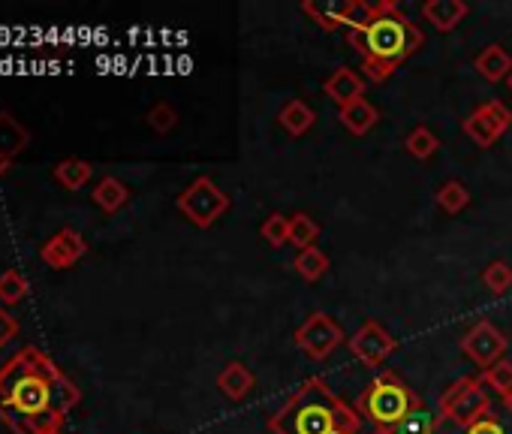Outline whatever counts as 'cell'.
<instances>
[{"label": "cell", "instance_id": "20", "mask_svg": "<svg viewBox=\"0 0 512 434\" xmlns=\"http://www.w3.org/2000/svg\"><path fill=\"white\" fill-rule=\"evenodd\" d=\"M314 121H317L314 109H311L308 103H302V100H290V103L281 109V115H278V124H281L290 136H305V133L314 127Z\"/></svg>", "mask_w": 512, "mask_h": 434}, {"label": "cell", "instance_id": "23", "mask_svg": "<svg viewBox=\"0 0 512 434\" xmlns=\"http://www.w3.org/2000/svg\"><path fill=\"white\" fill-rule=\"evenodd\" d=\"M344 7H347V4H314V0L302 4L305 16H311L323 31H338V28H344Z\"/></svg>", "mask_w": 512, "mask_h": 434}, {"label": "cell", "instance_id": "8", "mask_svg": "<svg viewBox=\"0 0 512 434\" xmlns=\"http://www.w3.org/2000/svg\"><path fill=\"white\" fill-rule=\"evenodd\" d=\"M506 347H509L506 335H503L491 320L473 323V326L464 332V338H461V353H464L470 362H476L482 371L491 368L494 362H500L503 353H506Z\"/></svg>", "mask_w": 512, "mask_h": 434}, {"label": "cell", "instance_id": "38", "mask_svg": "<svg viewBox=\"0 0 512 434\" xmlns=\"http://www.w3.org/2000/svg\"><path fill=\"white\" fill-rule=\"evenodd\" d=\"M7 169H10V163H0V175H4Z\"/></svg>", "mask_w": 512, "mask_h": 434}, {"label": "cell", "instance_id": "14", "mask_svg": "<svg viewBox=\"0 0 512 434\" xmlns=\"http://www.w3.org/2000/svg\"><path fill=\"white\" fill-rule=\"evenodd\" d=\"M31 145V130L10 112H0V163H13Z\"/></svg>", "mask_w": 512, "mask_h": 434}, {"label": "cell", "instance_id": "9", "mask_svg": "<svg viewBox=\"0 0 512 434\" xmlns=\"http://www.w3.org/2000/svg\"><path fill=\"white\" fill-rule=\"evenodd\" d=\"M509 127H512V112L500 100H488L464 118V133L479 148H491Z\"/></svg>", "mask_w": 512, "mask_h": 434}, {"label": "cell", "instance_id": "18", "mask_svg": "<svg viewBox=\"0 0 512 434\" xmlns=\"http://www.w3.org/2000/svg\"><path fill=\"white\" fill-rule=\"evenodd\" d=\"M91 199H94L106 214H115V211H121V208L127 205L130 190H127V184H124V181H118L115 175H106V178H100V181H97V187H94Z\"/></svg>", "mask_w": 512, "mask_h": 434}, {"label": "cell", "instance_id": "29", "mask_svg": "<svg viewBox=\"0 0 512 434\" xmlns=\"http://www.w3.org/2000/svg\"><path fill=\"white\" fill-rule=\"evenodd\" d=\"M491 392H497L500 398H506L509 392H512V362L509 359H500V362H494L491 368H485L482 371V377H479Z\"/></svg>", "mask_w": 512, "mask_h": 434}, {"label": "cell", "instance_id": "25", "mask_svg": "<svg viewBox=\"0 0 512 434\" xmlns=\"http://www.w3.org/2000/svg\"><path fill=\"white\" fill-rule=\"evenodd\" d=\"M404 148H407V154H410L413 160H431V157L437 154L440 142H437V136H434L428 127H416V130L407 133Z\"/></svg>", "mask_w": 512, "mask_h": 434}, {"label": "cell", "instance_id": "26", "mask_svg": "<svg viewBox=\"0 0 512 434\" xmlns=\"http://www.w3.org/2000/svg\"><path fill=\"white\" fill-rule=\"evenodd\" d=\"M437 205L446 211V214H461L467 205H470V190L461 184V181H446L437 193H434Z\"/></svg>", "mask_w": 512, "mask_h": 434}, {"label": "cell", "instance_id": "5", "mask_svg": "<svg viewBox=\"0 0 512 434\" xmlns=\"http://www.w3.org/2000/svg\"><path fill=\"white\" fill-rule=\"evenodd\" d=\"M437 410L446 422L458 428H470L473 422L491 413V395L485 392V383L479 377H461L443 392Z\"/></svg>", "mask_w": 512, "mask_h": 434}, {"label": "cell", "instance_id": "27", "mask_svg": "<svg viewBox=\"0 0 512 434\" xmlns=\"http://www.w3.org/2000/svg\"><path fill=\"white\" fill-rule=\"evenodd\" d=\"M377 16V4H365V0H350L344 7V28H350V34H365L368 25Z\"/></svg>", "mask_w": 512, "mask_h": 434}, {"label": "cell", "instance_id": "34", "mask_svg": "<svg viewBox=\"0 0 512 434\" xmlns=\"http://www.w3.org/2000/svg\"><path fill=\"white\" fill-rule=\"evenodd\" d=\"M19 320L10 314V311H4V308H0V347H10L16 338H19Z\"/></svg>", "mask_w": 512, "mask_h": 434}, {"label": "cell", "instance_id": "6", "mask_svg": "<svg viewBox=\"0 0 512 434\" xmlns=\"http://www.w3.org/2000/svg\"><path fill=\"white\" fill-rule=\"evenodd\" d=\"M175 205L196 230H211L229 211L232 202H229V193H223L208 175H199L193 184H187V190L178 196Z\"/></svg>", "mask_w": 512, "mask_h": 434}, {"label": "cell", "instance_id": "7", "mask_svg": "<svg viewBox=\"0 0 512 434\" xmlns=\"http://www.w3.org/2000/svg\"><path fill=\"white\" fill-rule=\"evenodd\" d=\"M344 338H347L344 329H341L329 314H323V311L311 314V317L296 329V335H293L296 347L305 350L311 359H326V356H332V353L344 344Z\"/></svg>", "mask_w": 512, "mask_h": 434}, {"label": "cell", "instance_id": "3", "mask_svg": "<svg viewBox=\"0 0 512 434\" xmlns=\"http://www.w3.org/2000/svg\"><path fill=\"white\" fill-rule=\"evenodd\" d=\"M425 43L422 31L392 4V0H383L377 4V16L365 31V58H380L386 64L401 67L413 52H419Z\"/></svg>", "mask_w": 512, "mask_h": 434}, {"label": "cell", "instance_id": "37", "mask_svg": "<svg viewBox=\"0 0 512 434\" xmlns=\"http://www.w3.org/2000/svg\"><path fill=\"white\" fill-rule=\"evenodd\" d=\"M503 407H506V410H509V413H512V392H509V395H506V398H503Z\"/></svg>", "mask_w": 512, "mask_h": 434}, {"label": "cell", "instance_id": "22", "mask_svg": "<svg viewBox=\"0 0 512 434\" xmlns=\"http://www.w3.org/2000/svg\"><path fill=\"white\" fill-rule=\"evenodd\" d=\"M440 410L434 413L431 407H425V404H419L398 428H395V434H437V428H440Z\"/></svg>", "mask_w": 512, "mask_h": 434}, {"label": "cell", "instance_id": "33", "mask_svg": "<svg viewBox=\"0 0 512 434\" xmlns=\"http://www.w3.org/2000/svg\"><path fill=\"white\" fill-rule=\"evenodd\" d=\"M395 70H398L395 64H386V61H380V58H362V73H365V82H374V85H380V82H386V79H389Z\"/></svg>", "mask_w": 512, "mask_h": 434}, {"label": "cell", "instance_id": "24", "mask_svg": "<svg viewBox=\"0 0 512 434\" xmlns=\"http://www.w3.org/2000/svg\"><path fill=\"white\" fill-rule=\"evenodd\" d=\"M296 272L305 278V281H320V278H326V272H329V257L320 251V248H308V251H299V257H296Z\"/></svg>", "mask_w": 512, "mask_h": 434}, {"label": "cell", "instance_id": "13", "mask_svg": "<svg viewBox=\"0 0 512 434\" xmlns=\"http://www.w3.org/2000/svg\"><path fill=\"white\" fill-rule=\"evenodd\" d=\"M470 7L464 4V0H428V4L422 7V16L428 25H434L440 34H452L464 19H467Z\"/></svg>", "mask_w": 512, "mask_h": 434}, {"label": "cell", "instance_id": "36", "mask_svg": "<svg viewBox=\"0 0 512 434\" xmlns=\"http://www.w3.org/2000/svg\"><path fill=\"white\" fill-rule=\"evenodd\" d=\"M371 434H395V428H383V425H377V428H374Z\"/></svg>", "mask_w": 512, "mask_h": 434}, {"label": "cell", "instance_id": "31", "mask_svg": "<svg viewBox=\"0 0 512 434\" xmlns=\"http://www.w3.org/2000/svg\"><path fill=\"white\" fill-rule=\"evenodd\" d=\"M482 284H485V290H491V293H509L512 290V266L509 263H503V260H494V263H488L485 266V272H482Z\"/></svg>", "mask_w": 512, "mask_h": 434}, {"label": "cell", "instance_id": "4", "mask_svg": "<svg viewBox=\"0 0 512 434\" xmlns=\"http://www.w3.org/2000/svg\"><path fill=\"white\" fill-rule=\"evenodd\" d=\"M419 404V395L395 371H380L359 395L356 410L359 416H368L383 428H398Z\"/></svg>", "mask_w": 512, "mask_h": 434}, {"label": "cell", "instance_id": "30", "mask_svg": "<svg viewBox=\"0 0 512 434\" xmlns=\"http://www.w3.org/2000/svg\"><path fill=\"white\" fill-rule=\"evenodd\" d=\"M260 236H263L272 248H284V245H290V217H287V214H281V211L269 214L266 221H263V227H260Z\"/></svg>", "mask_w": 512, "mask_h": 434}, {"label": "cell", "instance_id": "11", "mask_svg": "<svg viewBox=\"0 0 512 434\" xmlns=\"http://www.w3.org/2000/svg\"><path fill=\"white\" fill-rule=\"evenodd\" d=\"M88 254V242L79 230H61L55 233L43 248H40V257L46 266L52 269H73L82 257Z\"/></svg>", "mask_w": 512, "mask_h": 434}, {"label": "cell", "instance_id": "40", "mask_svg": "<svg viewBox=\"0 0 512 434\" xmlns=\"http://www.w3.org/2000/svg\"><path fill=\"white\" fill-rule=\"evenodd\" d=\"M55 434H64V431H55Z\"/></svg>", "mask_w": 512, "mask_h": 434}, {"label": "cell", "instance_id": "21", "mask_svg": "<svg viewBox=\"0 0 512 434\" xmlns=\"http://www.w3.org/2000/svg\"><path fill=\"white\" fill-rule=\"evenodd\" d=\"M317 239H320V224L314 221L311 214L299 211L290 217V245L299 248V251H308V248H317Z\"/></svg>", "mask_w": 512, "mask_h": 434}, {"label": "cell", "instance_id": "15", "mask_svg": "<svg viewBox=\"0 0 512 434\" xmlns=\"http://www.w3.org/2000/svg\"><path fill=\"white\" fill-rule=\"evenodd\" d=\"M473 67H476V73H479L485 82L497 85V82H506V79H509V73H512V58H509V52H506L503 46L491 43V46H485V49L476 55Z\"/></svg>", "mask_w": 512, "mask_h": 434}, {"label": "cell", "instance_id": "35", "mask_svg": "<svg viewBox=\"0 0 512 434\" xmlns=\"http://www.w3.org/2000/svg\"><path fill=\"white\" fill-rule=\"evenodd\" d=\"M464 434H506V428H503L500 416L491 410L485 419H479V422H473L470 428H464Z\"/></svg>", "mask_w": 512, "mask_h": 434}, {"label": "cell", "instance_id": "1", "mask_svg": "<svg viewBox=\"0 0 512 434\" xmlns=\"http://www.w3.org/2000/svg\"><path fill=\"white\" fill-rule=\"evenodd\" d=\"M79 401V386L40 347H22L0 368V419L13 434H55Z\"/></svg>", "mask_w": 512, "mask_h": 434}, {"label": "cell", "instance_id": "28", "mask_svg": "<svg viewBox=\"0 0 512 434\" xmlns=\"http://www.w3.org/2000/svg\"><path fill=\"white\" fill-rule=\"evenodd\" d=\"M28 278L19 272V269H7L4 275H0V302L4 305H19L25 302L28 296Z\"/></svg>", "mask_w": 512, "mask_h": 434}, {"label": "cell", "instance_id": "19", "mask_svg": "<svg viewBox=\"0 0 512 434\" xmlns=\"http://www.w3.org/2000/svg\"><path fill=\"white\" fill-rule=\"evenodd\" d=\"M52 175H55V181H58L64 190H82V187L91 181V175H94V166H91L88 160L67 157V160H61V163L52 169Z\"/></svg>", "mask_w": 512, "mask_h": 434}, {"label": "cell", "instance_id": "10", "mask_svg": "<svg viewBox=\"0 0 512 434\" xmlns=\"http://www.w3.org/2000/svg\"><path fill=\"white\" fill-rule=\"evenodd\" d=\"M395 338L380 326V323H374V320H368L365 326H359L356 329V335L350 338V350H353V356L362 362V365H368V368H380L392 353H395Z\"/></svg>", "mask_w": 512, "mask_h": 434}, {"label": "cell", "instance_id": "16", "mask_svg": "<svg viewBox=\"0 0 512 434\" xmlns=\"http://www.w3.org/2000/svg\"><path fill=\"white\" fill-rule=\"evenodd\" d=\"M217 386L229 401H244L253 392L256 380H253V374H250V368L244 362H226L223 371L217 374Z\"/></svg>", "mask_w": 512, "mask_h": 434}, {"label": "cell", "instance_id": "2", "mask_svg": "<svg viewBox=\"0 0 512 434\" xmlns=\"http://www.w3.org/2000/svg\"><path fill=\"white\" fill-rule=\"evenodd\" d=\"M272 434H359L362 416L332 392L323 377H308L269 419Z\"/></svg>", "mask_w": 512, "mask_h": 434}, {"label": "cell", "instance_id": "32", "mask_svg": "<svg viewBox=\"0 0 512 434\" xmlns=\"http://www.w3.org/2000/svg\"><path fill=\"white\" fill-rule=\"evenodd\" d=\"M145 121H148V127H151L154 133L166 136V133H172V130H175V124H178V112H175L169 103H154V106L148 109Z\"/></svg>", "mask_w": 512, "mask_h": 434}, {"label": "cell", "instance_id": "12", "mask_svg": "<svg viewBox=\"0 0 512 434\" xmlns=\"http://www.w3.org/2000/svg\"><path fill=\"white\" fill-rule=\"evenodd\" d=\"M365 85H368V82H365L356 70L341 67V70H335V73L326 79L323 91H326V97H329L332 103H338V109H344V106H350V103H356V100H365Z\"/></svg>", "mask_w": 512, "mask_h": 434}, {"label": "cell", "instance_id": "17", "mask_svg": "<svg viewBox=\"0 0 512 434\" xmlns=\"http://www.w3.org/2000/svg\"><path fill=\"white\" fill-rule=\"evenodd\" d=\"M338 118H341V124H344L353 136H365V133H371V130L377 127L380 112H377L368 100H356V103L344 106V109L338 112Z\"/></svg>", "mask_w": 512, "mask_h": 434}, {"label": "cell", "instance_id": "39", "mask_svg": "<svg viewBox=\"0 0 512 434\" xmlns=\"http://www.w3.org/2000/svg\"><path fill=\"white\" fill-rule=\"evenodd\" d=\"M506 85H509V91H512V73H509V79H506Z\"/></svg>", "mask_w": 512, "mask_h": 434}]
</instances>
